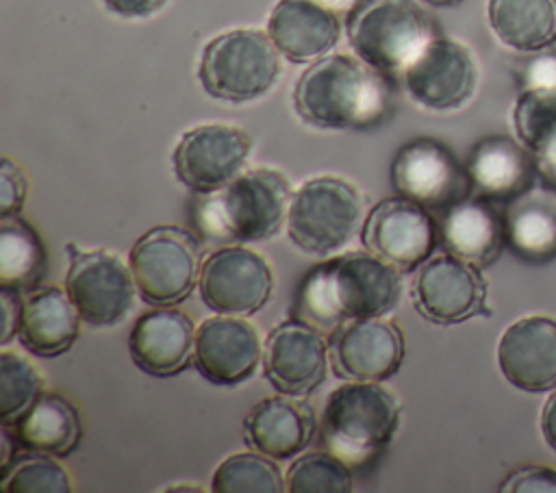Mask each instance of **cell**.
<instances>
[{
    "label": "cell",
    "mask_w": 556,
    "mask_h": 493,
    "mask_svg": "<svg viewBox=\"0 0 556 493\" xmlns=\"http://www.w3.org/2000/svg\"><path fill=\"white\" fill-rule=\"evenodd\" d=\"M293 104L298 115L315 128H369L384 117L389 89L382 72L358 56L326 54L300 76Z\"/></svg>",
    "instance_id": "6da1fadb"
},
{
    "label": "cell",
    "mask_w": 556,
    "mask_h": 493,
    "mask_svg": "<svg viewBox=\"0 0 556 493\" xmlns=\"http://www.w3.org/2000/svg\"><path fill=\"white\" fill-rule=\"evenodd\" d=\"M291 204V185L282 172L256 167L228 187L206 193L195 208L202 235L213 243H254L271 239Z\"/></svg>",
    "instance_id": "7a4b0ae2"
},
{
    "label": "cell",
    "mask_w": 556,
    "mask_h": 493,
    "mask_svg": "<svg viewBox=\"0 0 556 493\" xmlns=\"http://www.w3.org/2000/svg\"><path fill=\"white\" fill-rule=\"evenodd\" d=\"M400 419L395 395L380 382L352 380L337 387L321 413V434L332 454L363 465L393 437Z\"/></svg>",
    "instance_id": "3957f363"
},
{
    "label": "cell",
    "mask_w": 556,
    "mask_h": 493,
    "mask_svg": "<svg viewBox=\"0 0 556 493\" xmlns=\"http://www.w3.org/2000/svg\"><path fill=\"white\" fill-rule=\"evenodd\" d=\"M345 28L356 56L382 74L406 69L434 39L432 20L415 0H356Z\"/></svg>",
    "instance_id": "277c9868"
},
{
    "label": "cell",
    "mask_w": 556,
    "mask_h": 493,
    "mask_svg": "<svg viewBox=\"0 0 556 493\" xmlns=\"http://www.w3.org/2000/svg\"><path fill=\"white\" fill-rule=\"evenodd\" d=\"M198 76L208 96L232 104L250 102L280 76V52L267 33L232 28L204 46Z\"/></svg>",
    "instance_id": "5b68a950"
},
{
    "label": "cell",
    "mask_w": 556,
    "mask_h": 493,
    "mask_svg": "<svg viewBox=\"0 0 556 493\" xmlns=\"http://www.w3.org/2000/svg\"><path fill=\"white\" fill-rule=\"evenodd\" d=\"M363 217V195L339 176H317L298 187L287 213L291 241L317 256L341 250Z\"/></svg>",
    "instance_id": "8992f818"
},
{
    "label": "cell",
    "mask_w": 556,
    "mask_h": 493,
    "mask_svg": "<svg viewBox=\"0 0 556 493\" xmlns=\"http://www.w3.org/2000/svg\"><path fill=\"white\" fill-rule=\"evenodd\" d=\"M128 265L139 295L152 306L182 302L200 280V245L195 237L176 226H159L141 235Z\"/></svg>",
    "instance_id": "52a82bcc"
},
{
    "label": "cell",
    "mask_w": 556,
    "mask_h": 493,
    "mask_svg": "<svg viewBox=\"0 0 556 493\" xmlns=\"http://www.w3.org/2000/svg\"><path fill=\"white\" fill-rule=\"evenodd\" d=\"M198 289L211 311L245 317L267 304L274 289V274L269 263L254 250L224 245L204 258Z\"/></svg>",
    "instance_id": "ba28073f"
},
{
    "label": "cell",
    "mask_w": 556,
    "mask_h": 493,
    "mask_svg": "<svg viewBox=\"0 0 556 493\" xmlns=\"http://www.w3.org/2000/svg\"><path fill=\"white\" fill-rule=\"evenodd\" d=\"M130 265L106 250L76 252L65 276V291L80 319L93 328L122 321L135 300Z\"/></svg>",
    "instance_id": "9c48e42d"
},
{
    "label": "cell",
    "mask_w": 556,
    "mask_h": 493,
    "mask_svg": "<svg viewBox=\"0 0 556 493\" xmlns=\"http://www.w3.org/2000/svg\"><path fill=\"white\" fill-rule=\"evenodd\" d=\"M478 269L450 252L421 263L410 285L417 313L441 326L484 315L486 282Z\"/></svg>",
    "instance_id": "30bf717a"
},
{
    "label": "cell",
    "mask_w": 556,
    "mask_h": 493,
    "mask_svg": "<svg viewBox=\"0 0 556 493\" xmlns=\"http://www.w3.org/2000/svg\"><path fill=\"white\" fill-rule=\"evenodd\" d=\"M248 132L232 124H202L187 130L174 150V172L182 185L198 193L228 187L250 156Z\"/></svg>",
    "instance_id": "8fae6325"
},
{
    "label": "cell",
    "mask_w": 556,
    "mask_h": 493,
    "mask_svg": "<svg viewBox=\"0 0 556 493\" xmlns=\"http://www.w3.org/2000/svg\"><path fill=\"white\" fill-rule=\"evenodd\" d=\"M391 182L400 195L426 208H450L473 189L469 172L434 139H415L400 148L391 165Z\"/></svg>",
    "instance_id": "7c38bea8"
},
{
    "label": "cell",
    "mask_w": 556,
    "mask_h": 493,
    "mask_svg": "<svg viewBox=\"0 0 556 493\" xmlns=\"http://www.w3.org/2000/svg\"><path fill=\"white\" fill-rule=\"evenodd\" d=\"M361 237L371 254L402 271L426 263L437 245V228L428 208L404 195L380 200L369 211Z\"/></svg>",
    "instance_id": "4fadbf2b"
},
{
    "label": "cell",
    "mask_w": 556,
    "mask_h": 493,
    "mask_svg": "<svg viewBox=\"0 0 556 493\" xmlns=\"http://www.w3.org/2000/svg\"><path fill=\"white\" fill-rule=\"evenodd\" d=\"M478 69L471 52L445 37H434L404 69L410 98L430 111L460 109L476 91Z\"/></svg>",
    "instance_id": "5bb4252c"
},
{
    "label": "cell",
    "mask_w": 556,
    "mask_h": 493,
    "mask_svg": "<svg viewBox=\"0 0 556 493\" xmlns=\"http://www.w3.org/2000/svg\"><path fill=\"white\" fill-rule=\"evenodd\" d=\"M261 341L252 324L235 315H215L195 328L193 365L213 384H239L256 371Z\"/></svg>",
    "instance_id": "9a60e30c"
},
{
    "label": "cell",
    "mask_w": 556,
    "mask_h": 493,
    "mask_svg": "<svg viewBox=\"0 0 556 493\" xmlns=\"http://www.w3.org/2000/svg\"><path fill=\"white\" fill-rule=\"evenodd\" d=\"M263 369L280 393L304 395L326 378V341L302 319L285 321L274 328L265 341Z\"/></svg>",
    "instance_id": "2e32d148"
},
{
    "label": "cell",
    "mask_w": 556,
    "mask_h": 493,
    "mask_svg": "<svg viewBox=\"0 0 556 493\" xmlns=\"http://www.w3.org/2000/svg\"><path fill=\"white\" fill-rule=\"evenodd\" d=\"M330 274L345 319L382 317L400 302V269L371 252H350L332 258Z\"/></svg>",
    "instance_id": "e0dca14e"
},
{
    "label": "cell",
    "mask_w": 556,
    "mask_h": 493,
    "mask_svg": "<svg viewBox=\"0 0 556 493\" xmlns=\"http://www.w3.org/2000/svg\"><path fill=\"white\" fill-rule=\"evenodd\" d=\"M404 358L400 328L382 317L352 319L332 339V367L341 378L382 382Z\"/></svg>",
    "instance_id": "ac0fdd59"
},
{
    "label": "cell",
    "mask_w": 556,
    "mask_h": 493,
    "mask_svg": "<svg viewBox=\"0 0 556 493\" xmlns=\"http://www.w3.org/2000/svg\"><path fill=\"white\" fill-rule=\"evenodd\" d=\"M504 378L521 391L541 393L556 387V321L532 315L510 324L497 343Z\"/></svg>",
    "instance_id": "d6986e66"
},
{
    "label": "cell",
    "mask_w": 556,
    "mask_h": 493,
    "mask_svg": "<svg viewBox=\"0 0 556 493\" xmlns=\"http://www.w3.org/2000/svg\"><path fill=\"white\" fill-rule=\"evenodd\" d=\"M193 343L195 326L191 317L169 306H156L143 313L128 337L135 365L154 378L180 374L191 361Z\"/></svg>",
    "instance_id": "ffe728a7"
},
{
    "label": "cell",
    "mask_w": 556,
    "mask_h": 493,
    "mask_svg": "<svg viewBox=\"0 0 556 493\" xmlns=\"http://www.w3.org/2000/svg\"><path fill=\"white\" fill-rule=\"evenodd\" d=\"M267 35L291 63L326 56L339 41L337 13L315 0H280L267 20Z\"/></svg>",
    "instance_id": "44dd1931"
},
{
    "label": "cell",
    "mask_w": 556,
    "mask_h": 493,
    "mask_svg": "<svg viewBox=\"0 0 556 493\" xmlns=\"http://www.w3.org/2000/svg\"><path fill=\"white\" fill-rule=\"evenodd\" d=\"M243 428L248 443L256 452L274 460H285L311 443L317 421L306 402L295 400V395L285 397L282 393L254 404Z\"/></svg>",
    "instance_id": "7402d4cb"
},
{
    "label": "cell",
    "mask_w": 556,
    "mask_h": 493,
    "mask_svg": "<svg viewBox=\"0 0 556 493\" xmlns=\"http://www.w3.org/2000/svg\"><path fill=\"white\" fill-rule=\"evenodd\" d=\"M467 172L473 189L486 200H513L534 180V159L530 150L510 137H484L471 150Z\"/></svg>",
    "instance_id": "603a6c76"
},
{
    "label": "cell",
    "mask_w": 556,
    "mask_h": 493,
    "mask_svg": "<svg viewBox=\"0 0 556 493\" xmlns=\"http://www.w3.org/2000/svg\"><path fill=\"white\" fill-rule=\"evenodd\" d=\"M80 315L65 289H33L22 306L20 341L37 356H59L67 352L80 332Z\"/></svg>",
    "instance_id": "cb8c5ba5"
},
{
    "label": "cell",
    "mask_w": 556,
    "mask_h": 493,
    "mask_svg": "<svg viewBox=\"0 0 556 493\" xmlns=\"http://www.w3.org/2000/svg\"><path fill=\"white\" fill-rule=\"evenodd\" d=\"M506 243L530 263L556 258V187H530L510 200L504 215Z\"/></svg>",
    "instance_id": "d4e9b609"
},
{
    "label": "cell",
    "mask_w": 556,
    "mask_h": 493,
    "mask_svg": "<svg viewBox=\"0 0 556 493\" xmlns=\"http://www.w3.org/2000/svg\"><path fill=\"white\" fill-rule=\"evenodd\" d=\"M441 239L450 254L476 265H491L506 241L504 219L484 200H463L445 211Z\"/></svg>",
    "instance_id": "484cf974"
},
{
    "label": "cell",
    "mask_w": 556,
    "mask_h": 493,
    "mask_svg": "<svg viewBox=\"0 0 556 493\" xmlns=\"http://www.w3.org/2000/svg\"><path fill=\"white\" fill-rule=\"evenodd\" d=\"M2 428L15 445L50 456H67L83 434L76 408L59 393H41L17 421Z\"/></svg>",
    "instance_id": "4316f807"
},
{
    "label": "cell",
    "mask_w": 556,
    "mask_h": 493,
    "mask_svg": "<svg viewBox=\"0 0 556 493\" xmlns=\"http://www.w3.org/2000/svg\"><path fill=\"white\" fill-rule=\"evenodd\" d=\"M495 37L517 52H539L556 43V0H489Z\"/></svg>",
    "instance_id": "83f0119b"
},
{
    "label": "cell",
    "mask_w": 556,
    "mask_h": 493,
    "mask_svg": "<svg viewBox=\"0 0 556 493\" xmlns=\"http://www.w3.org/2000/svg\"><path fill=\"white\" fill-rule=\"evenodd\" d=\"M513 122L519 141L534 159L536 174L556 187V89H523Z\"/></svg>",
    "instance_id": "f1b7e54d"
},
{
    "label": "cell",
    "mask_w": 556,
    "mask_h": 493,
    "mask_svg": "<svg viewBox=\"0 0 556 493\" xmlns=\"http://www.w3.org/2000/svg\"><path fill=\"white\" fill-rule=\"evenodd\" d=\"M46 271V250L39 235L20 217L0 224V287L33 291Z\"/></svg>",
    "instance_id": "f546056e"
},
{
    "label": "cell",
    "mask_w": 556,
    "mask_h": 493,
    "mask_svg": "<svg viewBox=\"0 0 556 493\" xmlns=\"http://www.w3.org/2000/svg\"><path fill=\"white\" fill-rule=\"evenodd\" d=\"M211 489L215 493H280L287 486L274 458L261 452H239L217 465Z\"/></svg>",
    "instance_id": "4dcf8cb0"
},
{
    "label": "cell",
    "mask_w": 556,
    "mask_h": 493,
    "mask_svg": "<svg viewBox=\"0 0 556 493\" xmlns=\"http://www.w3.org/2000/svg\"><path fill=\"white\" fill-rule=\"evenodd\" d=\"M0 489L9 493H70L72 480L50 454L26 450L2 465Z\"/></svg>",
    "instance_id": "1f68e13d"
},
{
    "label": "cell",
    "mask_w": 556,
    "mask_h": 493,
    "mask_svg": "<svg viewBox=\"0 0 556 493\" xmlns=\"http://www.w3.org/2000/svg\"><path fill=\"white\" fill-rule=\"evenodd\" d=\"M41 374L17 352H0V424L17 421L43 393Z\"/></svg>",
    "instance_id": "d6a6232c"
},
{
    "label": "cell",
    "mask_w": 556,
    "mask_h": 493,
    "mask_svg": "<svg viewBox=\"0 0 556 493\" xmlns=\"http://www.w3.org/2000/svg\"><path fill=\"white\" fill-rule=\"evenodd\" d=\"M285 486L289 493H348L352 473L332 452H306L289 467Z\"/></svg>",
    "instance_id": "836d02e7"
},
{
    "label": "cell",
    "mask_w": 556,
    "mask_h": 493,
    "mask_svg": "<svg viewBox=\"0 0 556 493\" xmlns=\"http://www.w3.org/2000/svg\"><path fill=\"white\" fill-rule=\"evenodd\" d=\"M298 315L304 324L313 326L315 330L321 332H334L341 321L345 319L339 302H337V293H334V285H332V274H330V261L315 265L302 280L300 289H298Z\"/></svg>",
    "instance_id": "e575fe53"
},
{
    "label": "cell",
    "mask_w": 556,
    "mask_h": 493,
    "mask_svg": "<svg viewBox=\"0 0 556 493\" xmlns=\"http://www.w3.org/2000/svg\"><path fill=\"white\" fill-rule=\"evenodd\" d=\"M26 191H28V182H26L22 169L11 159H2V163H0V219L13 217L22 211Z\"/></svg>",
    "instance_id": "d590c367"
},
{
    "label": "cell",
    "mask_w": 556,
    "mask_h": 493,
    "mask_svg": "<svg viewBox=\"0 0 556 493\" xmlns=\"http://www.w3.org/2000/svg\"><path fill=\"white\" fill-rule=\"evenodd\" d=\"M500 491L504 493H556V471L526 465L506 476Z\"/></svg>",
    "instance_id": "8d00e7d4"
},
{
    "label": "cell",
    "mask_w": 556,
    "mask_h": 493,
    "mask_svg": "<svg viewBox=\"0 0 556 493\" xmlns=\"http://www.w3.org/2000/svg\"><path fill=\"white\" fill-rule=\"evenodd\" d=\"M523 89H556V50L534 52L521 69Z\"/></svg>",
    "instance_id": "74e56055"
},
{
    "label": "cell",
    "mask_w": 556,
    "mask_h": 493,
    "mask_svg": "<svg viewBox=\"0 0 556 493\" xmlns=\"http://www.w3.org/2000/svg\"><path fill=\"white\" fill-rule=\"evenodd\" d=\"M0 302H2V337H0V341L9 343L20 332L24 300H20L17 291L0 287Z\"/></svg>",
    "instance_id": "f35d334b"
},
{
    "label": "cell",
    "mask_w": 556,
    "mask_h": 493,
    "mask_svg": "<svg viewBox=\"0 0 556 493\" xmlns=\"http://www.w3.org/2000/svg\"><path fill=\"white\" fill-rule=\"evenodd\" d=\"M119 17H148L165 7L167 0H102Z\"/></svg>",
    "instance_id": "ab89813d"
},
{
    "label": "cell",
    "mask_w": 556,
    "mask_h": 493,
    "mask_svg": "<svg viewBox=\"0 0 556 493\" xmlns=\"http://www.w3.org/2000/svg\"><path fill=\"white\" fill-rule=\"evenodd\" d=\"M541 430L547 445L556 452V391L547 397L543 413H541Z\"/></svg>",
    "instance_id": "60d3db41"
},
{
    "label": "cell",
    "mask_w": 556,
    "mask_h": 493,
    "mask_svg": "<svg viewBox=\"0 0 556 493\" xmlns=\"http://www.w3.org/2000/svg\"><path fill=\"white\" fill-rule=\"evenodd\" d=\"M315 2H319L321 7H326V9L334 11V13H348L354 7L356 0H315Z\"/></svg>",
    "instance_id": "b9f144b4"
},
{
    "label": "cell",
    "mask_w": 556,
    "mask_h": 493,
    "mask_svg": "<svg viewBox=\"0 0 556 493\" xmlns=\"http://www.w3.org/2000/svg\"><path fill=\"white\" fill-rule=\"evenodd\" d=\"M426 2H430V4H434V7H452V4H458V2H463V0H426Z\"/></svg>",
    "instance_id": "7bdbcfd3"
}]
</instances>
